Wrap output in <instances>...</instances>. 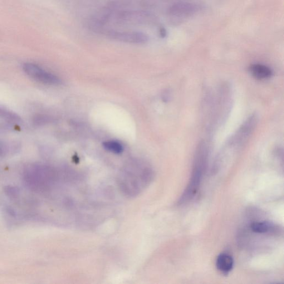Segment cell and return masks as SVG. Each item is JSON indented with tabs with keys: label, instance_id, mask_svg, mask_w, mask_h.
<instances>
[{
	"label": "cell",
	"instance_id": "cell-4",
	"mask_svg": "<svg viewBox=\"0 0 284 284\" xmlns=\"http://www.w3.org/2000/svg\"><path fill=\"white\" fill-rule=\"evenodd\" d=\"M113 38L119 41L134 43H144L148 41L145 34L138 32H114L111 34Z\"/></svg>",
	"mask_w": 284,
	"mask_h": 284
},
{
	"label": "cell",
	"instance_id": "cell-1",
	"mask_svg": "<svg viewBox=\"0 0 284 284\" xmlns=\"http://www.w3.org/2000/svg\"><path fill=\"white\" fill-rule=\"evenodd\" d=\"M208 156V144L205 141L200 142L195 151L192 176L187 188L179 200L180 204L189 202L198 192L203 174L206 169Z\"/></svg>",
	"mask_w": 284,
	"mask_h": 284
},
{
	"label": "cell",
	"instance_id": "cell-10",
	"mask_svg": "<svg viewBox=\"0 0 284 284\" xmlns=\"http://www.w3.org/2000/svg\"><path fill=\"white\" fill-rule=\"evenodd\" d=\"M49 121L48 117L43 116H37L34 118V123L37 125H44Z\"/></svg>",
	"mask_w": 284,
	"mask_h": 284
},
{
	"label": "cell",
	"instance_id": "cell-9",
	"mask_svg": "<svg viewBox=\"0 0 284 284\" xmlns=\"http://www.w3.org/2000/svg\"><path fill=\"white\" fill-rule=\"evenodd\" d=\"M0 119L13 123H19L21 122L20 117L18 116L1 108H0Z\"/></svg>",
	"mask_w": 284,
	"mask_h": 284
},
{
	"label": "cell",
	"instance_id": "cell-2",
	"mask_svg": "<svg viewBox=\"0 0 284 284\" xmlns=\"http://www.w3.org/2000/svg\"><path fill=\"white\" fill-rule=\"evenodd\" d=\"M150 170L149 168H144L140 170L137 169L136 171L134 170L132 173L130 170L126 171L124 173L123 177L122 176V180L121 183L122 187H125L126 191H129L130 188L132 187L131 192H133L134 194H136L137 192H140V190L145 186L146 183H148L150 178Z\"/></svg>",
	"mask_w": 284,
	"mask_h": 284
},
{
	"label": "cell",
	"instance_id": "cell-3",
	"mask_svg": "<svg viewBox=\"0 0 284 284\" xmlns=\"http://www.w3.org/2000/svg\"><path fill=\"white\" fill-rule=\"evenodd\" d=\"M23 69L26 74L38 82L50 85H59L61 80L57 76L44 71L36 65L31 63L24 64Z\"/></svg>",
	"mask_w": 284,
	"mask_h": 284
},
{
	"label": "cell",
	"instance_id": "cell-7",
	"mask_svg": "<svg viewBox=\"0 0 284 284\" xmlns=\"http://www.w3.org/2000/svg\"><path fill=\"white\" fill-rule=\"evenodd\" d=\"M276 228V227L273 224L267 222L253 223L251 226L253 232L259 234L275 232Z\"/></svg>",
	"mask_w": 284,
	"mask_h": 284
},
{
	"label": "cell",
	"instance_id": "cell-8",
	"mask_svg": "<svg viewBox=\"0 0 284 284\" xmlns=\"http://www.w3.org/2000/svg\"><path fill=\"white\" fill-rule=\"evenodd\" d=\"M104 147L107 150L115 154H120L123 152L124 146L120 142L115 141H110L105 142Z\"/></svg>",
	"mask_w": 284,
	"mask_h": 284
},
{
	"label": "cell",
	"instance_id": "cell-6",
	"mask_svg": "<svg viewBox=\"0 0 284 284\" xmlns=\"http://www.w3.org/2000/svg\"><path fill=\"white\" fill-rule=\"evenodd\" d=\"M250 72L258 80H266L271 78L273 71L269 67L262 64H254L250 67Z\"/></svg>",
	"mask_w": 284,
	"mask_h": 284
},
{
	"label": "cell",
	"instance_id": "cell-5",
	"mask_svg": "<svg viewBox=\"0 0 284 284\" xmlns=\"http://www.w3.org/2000/svg\"><path fill=\"white\" fill-rule=\"evenodd\" d=\"M216 266L219 271L224 274H227L233 269L234 266L233 259L228 254H221L217 258Z\"/></svg>",
	"mask_w": 284,
	"mask_h": 284
}]
</instances>
